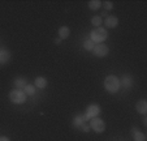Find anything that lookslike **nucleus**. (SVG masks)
Returning a JSON list of instances; mask_svg holds the SVG:
<instances>
[{"instance_id": "nucleus-20", "label": "nucleus", "mask_w": 147, "mask_h": 141, "mask_svg": "<svg viewBox=\"0 0 147 141\" xmlns=\"http://www.w3.org/2000/svg\"><path fill=\"white\" fill-rule=\"evenodd\" d=\"M102 5H104V8H106V12L107 11H112V9H113V3H112V1H104Z\"/></svg>"}, {"instance_id": "nucleus-8", "label": "nucleus", "mask_w": 147, "mask_h": 141, "mask_svg": "<svg viewBox=\"0 0 147 141\" xmlns=\"http://www.w3.org/2000/svg\"><path fill=\"white\" fill-rule=\"evenodd\" d=\"M133 84H134V80L130 75L122 76V78L120 80V85H122L125 89H130L131 86H133Z\"/></svg>"}, {"instance_id": "nucleus-11", "label": "nucleus", "mask_w": 147, "mask_h": 141, "mask_svg": "<svg viewBox=\"0 0 147 141\" xmlns=\"http://www.w3.org/2000/svg\"><path fill=\"white\" fill-rule=\"evenodd\" d=\"M34 86L38 89H45L46 86H47V78L43 77V76H39V77L35 78V81H34Z\"/></svg>"}, {"instance_id": "nucleus-24", "label": "nucleus", "mask_w": 147, "mask_h": 141, "mask_svg": "<svg viewBox=\"0 0 147 141\" xmlns=\"http://www.w3.org/2000/svg\"><path fill=\"white\" fill-rule=\"evenodd\" d=\"M143 125H147V118H146V116L143 118Z\"/></svg>"}, {"instance_id": "nucleus-21", "label": "nucleus", "mask_w": 147, "mask_h": 141, "mask_svg": "<svg viewBox=\"0 0 147 141\" xmlns=\"http://www.w3.org/2000/svg\"><path fill=\"white\" fill-rule=\"evenodd\" d=\"M80 129H81V131H83V132H89V131L91 129V128H90V125H89V124H86V123H83V124L80 127Z\"/></svg>"}, {"instance_id": "nucleus-7", "label": "nucleus", "mask_w": 147, "mask_h": 141, "mask_svg": "<svg viewBox=\"0 0 147 141\" xmlns=\"http://www.w3.org/2000/svg\"><path fill=\"white\" fill-rule=\"evenodd\" d=\"M104 25H106V29H115L119 25V18L116 16H107L104 20Z\"/></svg>"}, {"instance_id": "nucleus-18", "label": "nucleus", "mask_w": 147, "mask_h": 141, "mask_svg": "<svg viewBox=\"0 0 147 141\" xmlns=\"http://www.w3.org/2000/svg\"><path fill=\"white\" fill-rule=\"evenodd\" d=\"M94 46H95V43L91 41V39H86V41L83 42V48L86 51H92V48H94Z\"/></svg>"}, {"instance_id": "nucleus-6", "label": "nucleus", "mask_w": 147, "mask_h": 141, "mask_svg": "<svg viewBox=\"0 0 147 141\" xmlns=\"http://www.w3.org/2000/svg\"><path fill=\"white\" fill-rule=\"evenodd\" d=\"M92 52H94V55L98 56V58H104V56L108 55L109 48H108V46L104 44V43H98V44H95L94 46Z\"/></svg>"}, {"instance_id": "nucleus-14", "label": "nucleus", "mask_w": 147, "mask_h": 141, "mask_svg": "<svg viewBox=\"0 0 147 141\" xmlns=\"http://www.w3.org/2000/svg\"><path fill=\"white\" fill-rule=\"evenodd\" d=\"M133 138L134 141H146V135L141 131H138L137 128H133Z\"/></svg>"}, {"instance_id": "nucleus-23", "label": "nucleus", "mask_w": 147, "mask_h": 141, "mask_svg": "<svg viewBox=\"0 0 147 141\" xmlns=\"http://www.w3.org/2000/svg\"><path fill=\"white\" fill-rule=\"evenodd\" d=\"M60 42H61V39H60V38L55 39V43H56V44H60Z\"/></svg>"}, {"instance_id": "nucleus-22", "label": "nucleus", "mask_w": 147, "mask_h": 141, "mask_svg": "<svg viewBox=\"0 0 147 141\" xmlns=\"http://www.w3.org/2000/svg\"><path fill=\"white\" fill-rule=\"evenodd\" d=\"M0 141H11L7 136H0Z\"/></svg>"}, {"instance_id": "nucleus-13", "label": "nucleus", "mask_w": 147, "mask_h": 141, "mask_svg": "<svg viewBox=\"0 0 147 141\" xmlns=\"http://www.w3.org/2000/svg\"><path fill=\"white\" fill-rule=\"evenodd\" d=\"M70 35V29L68 26H61L59 29V38L60 39H67Z\"/></svg>"}, {"instance_id": "nucleus-19", "label": "nucleus", "mask_w": 147, "mask_h": 141, "mask_svg": "<svg viewBox=\"0 0 147 141\" xmlns=\"http://www.w3.org/2000/svg\"><path fill=\"white\" fill-rule=\"evenodd\" d=\"M91 24H92V26H96V28H99V26L103 24V18L100 16H94L91 18Z\"/></svg>"}, {"instance_id": "nucleus-17", "label": "nucleus", "mask_w": 147, "mask_h": 141, "mask_svg": "<svg viewBox=\"0 0 147 141\" xmlns=\"http://www.w3.org/2000/svg\"><path fill=\"white\" fill-rule=\"evenodd\" d=\"M24 93H25L26 95H34V94H35V86H34L33 84H28V85L24 88Z\"/></svg>"}, {"instance_id": "nucleus-12", "label": "nucleus", "mask_w": 147, "mask_h": 141, "mask_svg": "<svg viewBox=\"0 0 147 141\" xmlns=\"http://www.w3.org/2000/svg\"><path fill=\"white\" fill-rule=\"evenodd\" d=\"M13 85H14V88H16L17 90H21V89L24 90V88L28 85V82H26V78H24V77H17L16 80L13 81Z\"/></svg>"}, {"instance_id": "nucleus-5", "label": "nucleus", "mask_w": 147, "mask_h": 141, "mask_svg": "<svg viewBox=\"0 0 147 141\" xmlns=\"http://www.w3.org/2000/svg\"><path fill=\"white\" fill-rule=\"evenodd\" d=\"M89 125H90V128L96 133H102V132H104V129H106V123H104L103 119H100L99 116H96V118L90 120Z\"/></svg>"}, {"instance_id": "nucleus-16", "label": "nucleus", "mask_w": 147, "mask_h": 141, "mask_svg": "<svg viewBox=\"0 0 147 141\" xmlns=\"http://www.w3.org/2000/svg\"><path fill=\"white\" fill-rule=\"evenodd\" d=\"M83 123H86L85 115H77L74 118V120H73V125H74V127H77V128H80Z\"/></svg>"}, {"instance_id": "nucleus-15", "label": "nucleus", "mask_w": 147, "mask_h": 141, "mask_svg": "<svg viewBox=\"0 0 147 141\" xmlns=\"http://www.w3.org/2000/svg\"><path fill=\"white\" fill-rule=\"evenodd\" d=\"M102 1L100 0H90L89 3H87V5H89V8L91 9V11H98V9L102 7Z\"/></svg>"}, {"instance_id": "nucleus-9", "label": "nucleus", "mask_w": 147, "mask_h": 141, "mask_svg": "<svg viewBox=\"0 0 147 141\" xmlns=\"http://www.w3.org/2000/svg\"><path fill=\"white\" fill-rule=\"evenodd\" d=\"M136 110L138 111L139 114H142V115H146L147 114V101L146 99L138 101L136 105Z\"/></svg>"}, {"instance_id": "nucleus-2", "label": "nucleus", "mask_w": 147, "mask_h": 141, "mask_svg": "<svg viewBox=\"0 0 147 141\" xmlns=\"http://www.w3.org/2000/svg\"><path fill=\"white\" fill-rule=\"evenodd\" d=\"M107 38H108V31H107L106 28H103V26L95 28L94 30L90 33V39H91L95 44L103 43V42L106 41Z\"/></svg>"}, {"instance_id": "nucleus-4", "label": "nucleus", "mask_w": 147, "mask_h": 141, "mask_svg": "<svg viewBox=\"0 0 147 141\" xmlns=\"http://www.w3.org/2000/svg\"><path fill=\"white\" fill-rule=\"evenodd\" d=\"M100 114V106L96 105V103H92V105H89L86 107V111H85V119L86 120H91L96 116H99Z\"/></svg>"}, {"instance_id": "nucleus-10", "label": "nucleus", "mask_w": 147, "mask_h": 141, "mask_svg": "<svg viewBox=\"0 0 147 141\" xmlns=\"http://www.w3.org/2000/svg\"><path fill=\"white\" fill-rule=\"evenodd\" d=\"M11 52L5 48H1L0 50V64H7L9 60H11Z\"/></svg>"}, {"instance_id": "nucleus-3", "label": "nucleus", "mask_w": 147, "mask_h": 141, "mask_svg": "<svg viewBox=\"0 0 147 141\" xmlns=\"http://www.w3.org/2000/svg\"><path fill=\"white\" fill-rule=\"evenodd\" d=\"M26 95L25 93H24V90H17V89H14V90H12L11 93H9V99H11L12 103H14V105H24V103L26 102Z\"/></svg>"}, {"instance_id": "nucleus-1", "label": "nucleus", "mask_w": 147, "mask_h": 141, "mask_svg": "<svg viewBox=\"0 0 147 141\" xmlns=\"http://www.w3.org/2000/svg\"><path fill=\"white\" fill-rule=\"evenodd\" d=\"M120 78L116 77L115 75H109L104 80V89L111 94H116L120 90Z\"/></svg>"}]
</instances>
